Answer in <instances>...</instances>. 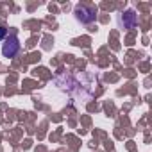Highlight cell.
<instances>
[{
	"label": "cell",
	"instance_id": "cell-4",
	"mask_svg": "<svg viewBox=\"0 0 152 152\" xmlns=\"http://www.w3.org/2000/svg\"><path fill=\"white\" fill-rule=\"evenodd\" d=\"M7 38V29L6 27H0V41H4Z\"/></svg>",
	"mask_w": 152,
	"mask_h": 152
},
{
	"label": "cell",
	"instance_id": "cell-3",
	"mask_svg": "<svg viewBox=\"0 0 152 152\" xmlns=\"http://www.w3.org/2000/svg\"><path fill=\"white\" fill-rule=\"evenodd\" d=\"M120 25H124L125 29H134L138 25V15L132 9H127L125 13L120 15Z\"/></svg>",
	"mask_w": 152,
	"mask_h": 152
},
{
	"label": "cell",
	"instance_id": "cell-2",
	"mask_svg": "<svg viewBox=\"0 0 152 152\" xmlns=\"http://www.w3.org/2000/svg\"><path fill=\"white\" fill-rule=\"evenodd\" d=\"M18 52H20V39L15 34H9L2 43V56L7 59H13V57H16Z\"/></svg>",
	"mask_w": 152,
	"mask_h": 152
},
{
	"label": "cell",
	"instance_id": "cell-1",
	"mask_svg": "<svg viewBox=\"0 0 152 152\" xmlns=\"http://www.w3.org/2000/svg\"><path fill=\"white\" fill-rule=\"evenodd\" d=\"M73 15L77 18V22H81L84 25H90L97 20V7L90 6V4H79V6H75Z\"/></svg>",
	"mask_w": 152,
	"mask_h": 152
}]
</instances>
